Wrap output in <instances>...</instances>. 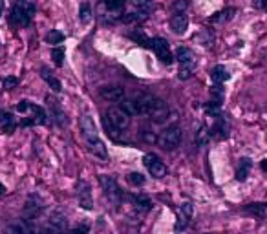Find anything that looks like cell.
<instances>
[{
	"label": "cell",
	"mask_w": 267,
	"mask_h": 234,
	"mask_svg": "<svg viewBox=\"0 0 267 234\" xmlns=\"http://www.w3.org/2000/svg\"><path fill=\"white\" fill-rule=\"evenodd\" d=\"M260 168H262V172H266L267 174V159H262V161H260Z\"/></svg>",
	"instance_id": "cell-40"
},
{
	"label": "cell",
	"mask_w": 267,
	"mask_h": 234,
	"mask_svg": "<svg viewBox=\"0 0 267 234\" xmlns=\"http://www.w3.org/2000/svg\"><path fill=\"white\" fill-rule=\"evenodd\" d=\"M51 58H53V62H55L57 66H62V62H64V48H62V46L53 48V50H51Z\"/></svg>",
	"instance_id": "cell-33"
},
{
	"label": "cell",
	"mask_w": 267,
	"mask_h": 234,
	"mask_svg": "<svg viewBox=\"0 0 267 234\" xmlns=\"http://www.w3.org/2000/svg\"><path fill=\"white\" fill-rule=\"evenodd\" d=\"M4 192H6V187H4V185L0 183V196H2V194H4Z\"/></svg>",
	"instance_id": "cell-43"
},
{
	"label": "cell",
	"mask_w": 267,
	"mask_h": 234,
	"mask_svg": "<svg viewBox=\"0 0 267 234\" xmlns=\"http://www.w3.org/2000/svg\"><path fill=\"white\" fill-rule=\"evenodd\" d=\"M154 53H156V57L163 62V64H172V60H174V55H172V51H170V46H168V42L165 39H161V37H152L150 39V46H148Z\"/></svg>",
	"instance_id": "cell-6"
},
{
	"label": "cell",
	"mask_w": 267,
	"mask_h": 234,
	"mask_svg": "<svg viewBox=\"0 0 267 234\" xmlns=\"http://www.w3.org/2000/svg\"><path fill=\"white\" fill-rule=\"evenodd\" d=\"M42 210V201L39 200V196L33 194L30 196L28 201H26V207H24V219H35V218L41 214Z\"/></svg>",
	"instance_id": "cell-14"
},
{
	"label": "cell",
	"mask_w": 267,
	"mask_h": 234,
	"mask_svg": "<svg viewBox=\"0 0 267 234\" xmlns=\"http://www.w3.org/2000/svg\"><path fill=\"white\" fill-rule=\"evenodd\" d=\"M41 77L44 79V81H46V83L50 84V88L53 90V92L59 93L60 90H62V88H60V81H59L57 77L53 75V72H51L50 68H42V70H41Z\"/></svg>",
	"instance_id": "cell-22"
},
{
	"label": "cell",
	"mask_w": 267,
	"mask_h": 234,
	"mask_svg": "<svg viewBox=\"0 0 267 234\" xmlns=\"http://www.w3.org/2000/svg\"><path fill=\"white\" fill-rule=\"evenodd\" d=\"M101 97L110 102H117V101L125 99V90L121 86H104L101 88Z\"/></svg>",
	"instance_id": "cell-15"
},
{
	"label": "cell",
	"mask_w": 267,
	"mask_h": 234,
	"mask_svg": "<svg viewBox=\"0 0 267 234\" xmlns=\"http://www.w3.org/2000/svg\"><path fill=\"white\" fill-rule=\"evenodd\" d=\"M79 126H81V132H83L86 143H92L95 139H99V132H97V126L92 121V117L81 116L79 117Z\"/></svg>",
	"instance_id": "cell-12"
},
{
	"label": "cell",
	"mask_w": 267,
	"mask_h": 234,
	"mask_svg": "<svg viewBox=\"0 0 267 234\" xmlns=\"http://www.w3.org/2000/svg\"><path fill=\"white\" fill-rule=\"evenodd\" d=\"M189 28V17L185 13H176L174 17L170 18V29L176 35H183Z\"/></svg>",
	"instance_id": "cell-16"
},
{
	"label": "cell",
	"mask_w": 267,
	"mask_h": 234,
	"mask_svg": "<svg viewBox=\"0 0 267 234\" xmlns=\"http://www.w3.org/2000/svg\"><path fill=\"white\" fill-rule=\"evenodd\" d=\"M176 58L179 62V79H189L194 66H196L192 51L189 48H178L176 50Z\"/></svg>",
	"instance_id": "cell-4"
},
{
	"label": "cell",
	"mask_w": 267,
	"mask_h": 234,
	"mask_svg": "<svg viewBox=\"0 0 267 234\" xmlns=\"http://www.w3.org/2000/svg\"><path fill=\"white\" fill-rule=\"evenodd\" d=\"M128 37H130L132 41L137 42L139 46H143V48H148V46H150V37H147L143 29H135V31H130V33H128Z\"/></svg>",
	"instance_id": "cell-26"
},
{
	"label": "cell",
	"mask_w": 267,
	"mask_h": 234,
	"mask_svg": "<svg viewBox=\"0 0 267 234\" xmlns=\"http://www.w3.org/2000/svg\"><path fill=\"white\" fill-rule=\"evenodd\" d=\"M143 165L148 168L150 176L152 177H156V179H161V177L167 176V167H165V163H163L156 154H145V156H143Z\"/></svg>",
	"instance_id": "cell-8"
},
{
	"label": "cell",
	"mask_w": 267,
	"mask_h": 234,
	"mask_svg": "<svg viewBox=\"0 0 267 234\" xmlns=\"http://www.w3.org/2000/svg\"><path fill=\"white\" fill-rule=\"evenodd\" d=\"M187 8H189V2H187V0H178V2H174L176 13H185V9Z\"/></svg>",
	"instance_id": "cell-37"
},
{
	"label": "cell",
	"mask_w": 267,
	"mask_h": 234,
	"mask_svg": "<svg viewBox=\"0 0 267 234\" xmlns=\"http://www.w3.org/2000/svg\"><path fill=\"white\" fill-rule=\"evenodd\" d=\"M35 15V6L30 0H15L13 8H11V24L24 28L31 22Z\"/></svg>",
	"instance_id": "cell-1"
},
{
	"label": "cell",
	"mask_w": 267,
	"mask_h": 234,
	"mask_svg": "<svg viewBox=\"0 0 267 234\" xmlns=\"http://www.w3.org/2000/svg\"><path fill=\"white\" fill-rule=\"evenodd\" d=\"M126 181L130 185H135V187H139V185L145 183V176L139 174V172H130V174L126 176Z\"/></svg>",
	"instance_id": "cell-34"
},
{
	"label": "cell",
	"mask_w": 267,
	"mask_h": 234,
	"mask_svg": "<svg viewBox=\"0 0 267 234\" xmlns=\"http://www.w3.org/2000/svg\"><path fill=\"white\" fill-rule=\"evenodd\" d=\"M210 135H214V137H218V139H225L227 135H229V125H227V121L223 116L216 117V125L212 126Z\"/></svg>",
	"instance_id": "cell-20"
},
{
	"label": "cell",
	"mask_w": 267,
	"mask_h": 234,
	"mask_svg": "<svg viewBox=\"0 0 267 234\" xmlns=\"http://www.w3.org/2000/svg\"><path fill=\"white\" fill-rule=\"evenodd\" d=\"M2 11H4V0H0V17H2Z\"/></svg>",
	"instance_id": "cell-42"
},
{
	"label": "cell",
	"mask_w": 267,
	"mask_h": 234,
	"mask_svg": "<svg viewBox=\"0 0 267 234\" xmlns=\"http://www.w3.org/2000/svg\"><path fill=\"white\" fill-rule=\"evenodd\" d=\"M50 234H66L68 231V219L62 212H53L48 219V229Z\"/></svg>",
	"instance_id": "cell-11"
},
{
	"label": "cell",
	"mask_w": 267,
	"mask_h": 234,
	"mask_svg": "<svg viewBox=\"0 0 267 234\" xmlns=\"http://www.w3.org/2000/svg\"><path fill=\"white\" fill-rule=\"evenodd\" d=\"M15 119H13V116L11 114H8V112H4V110H0V128L6 132V134H11L13 130H15Z\"/></svg>",
	"instance_id": "cell-24"
},
{
	"label": "cell",
	"mask_w": 267,
	"mask_h": 234,
	"mask_svg": "<svg viewBox=\"0 0 267 234\" xmlns=\"http://www.w3.org/2000/svg\"><path fill=\"white\" fill-rule=\"evenodd\" d=\"M134 201H135V207L139 210H150L152 209V201L148 196H145V194H137V196H134Z\"/></svg>",
	"instance_id": "cell-29"
},
{
	"label": "cell",
	"mask_w": 267,
	"mask_h": 234,
	"mask_svg": "<svg viewBox=\"0 0 267 234\" xmlns=\"http://www.w3.org/2000/svg\"><path fill=\"white\" fill-rule=\"evenodd\" d=\"M243 212L249 214V216L254 218H267V201H254V203H249L243 207Z\"/></svg>",
	"instance_id": "cell-17"
},
{
	"label": "cell",
	"mask_w": 267,
	"mask_h": 234,
	"mask_svg": "<svg viewBox=\"0 0 267 234\" xmlns=\"http://www.w3.org/2000/svg\"><path fill=\"white\" fill-rule=\"evenodd\" d=\"M209 137H210V130H209V126H201L200 128V132H198V135H196V143L200 145V146H203V145H207V141H209Z\"/></svg>",
	"instance_id": "cell-31"
},
{
	"label": "cell",
	"mask_w": 267,
	"mask_h": 234,
	"mask_svg": "<svg viewBox=\"0 0 267 234\" xmlns=\"http://www.w3.org/2000/svg\"><path fill=\"white\" fill-rule=\"evenodd\" d=\"M88 231H90V229H88V225H79V227H75V229H74V231H72V234H88Z\"/></svg>",
	"instance_id": "cell-39"
},
{
	"label": "cell",
	"mask_w": 267,
	"mask_h": 234,
	"mask_svg": "<svg viewBox=\"0 0 267 234\" xmlns=\"http://www.w3.org/2000/svg\"><path fill=\"white\" fill-rule=\"evenodd\" d=\"M86 146H88V150L92 152L93 156H97L99 159L108 158V150H106L104 143L101 141V139H95V141H92V143H86Z\"/></svg>",
	"instance_id": "cell-23"
},
{
	"label": "cell",
	"mask_w": 267,
	"mask_h": 234,
	"mask_svg": "<svg viewBox=\"0 0 267 234\" xmlns=\"http://www.w3.org/2000/svg\"><path fill=\"white\" fill-rule=\"evenodd\" d=\"M62 41H64V35L60 33V31H57V29H51L46 35V42L48 44H60Z\"/></svg>",
	"instance_id": "cell-32"
},
{
	"label": "cell",
	"mask_w": 267,
	"mask_h": 234,
	"mask_svg": "<svg viewBox=\"0 0 267 234\" xmlns=\"http://www.w3.org/2000/svg\"><path fill=\"white\" fill-rule=\"evenodd\" d=\"M148 117H150L152 123H156V125H163V123H167L168 117H170V108H168V104L165 102V101H161L156 97L154 104L150 106Z\"/></svg>",
	"instance_id": "cell-9"
},
{
	"label": "cell",
	"mask_w": 267,
	"mask_h": 234,
	"mask_svg": "<svg viewBox=\"0 0 267 234\" xmlns=\"http://www.w3.org/2000/svg\"><path fill=\"white\" fill-rule=\"evenodd\" d=\"M234 13H236V9L234 8H227L223 9V11H220V13H216L214 17H210V22H214V24H222V22H227V20H231V18L234 17Z\"/></svg>",
	"instance_id": "cell-27"
},
{
	"label": "cell",
	"mask_w": 267,
	"mask_h": 234,
	"mask_svg": "<svg viewBox=\"0 0 267 234\" xmlns=\"http://www.w3.org/2000/svg\"><path fill=\"white\" fill-rule=\"evenodd\" d=\"M126 0H103V4L108 9H121L125 6Z\"/></svg>",
	"instance_id": "cell-35"
},
{
	"label": "cell",
	"mask_w": 267,
	"mask_h": 234,
	"mask_svg": "<svg viewBox=\"0 0 267 234\" xmlns=\"http://www.w3.org/2000/svg\"><path fill=\"white\" fill-rule=\"evenodd\" d=\"M37 231H39V227L33 223V219H20L8 227L9 234H35Z\"/></svg>",
	"instance_id": "cell-13"
},
{
	"label": "cell",
	"mask_w": 267,
	"mask_h": 234,
	"mask_svg": "<svg viewBox=\"0 0 267 234\" xmlns=\"http://www.w3.org/2000/svg\"><path fill=\"white\" fill-rule=\"evenodd\" d=\"M179 143H181V128L178 125L167 126L158 135V145L161 148H165V150H174V148L179 146Z\"/></svg>",
	"instance_id": "cell-2"
},
{
	"label": "cell",
	"mask_w": 267,
	"mask_h": 234,
	"mask_svg": "<svg viewBox=\"0 0 267 234\" xmlns=\"http://www.w3.org/2000/svg\"><path fill=\"white\" fill-rule=\"evenodd\" d=\"M48 106H50V112H51V117L55 119V123L57 125H66L68 119H66V114L62 112V108H60V104H59L57 101L53 99V97H48Z\"/></svg>",
	"instance_id": "cell-19"
},
{
	"label": "cell",
	"mask_w": 267,
	"mask_h": 234,
	"mask_svg": "<svg viewBox=\"0 0 267 234\" xmlns=\"http://www.w3.org/2000/svg\"><path fill=\"white\" fill-rule=\"evenodd\" d=\"M77 200L79 205L84 210H92L93 209V198H92V189L86 181H79L77 183Z\"/></svg>",
	"instance_id": "cell-10"
},
{
	"label": "cell",
	"mask_w": 267,
	"mask_h": 234,
	"mask_svg": "<svg viewBox=\"0 0 267 234\" xmlns=\"http://www.w3.org/2000/svg\"><path fill=\"white\" fill-rule=\"evenodd\" d=\"M106 121L114 128L125 132L126 128L130 126V114L126 110L121 108V106H110L108 112H106Z\"/></svg>",
	"instance_id": "cell-5"
},
{
	"label": "cell",
	"mask_w": 267,
	"mask_h": 234,
	"mask_svg": "<svg viewBox=\"0 0 267 234\" xmlns=\"http://www.w3.org/2000/svg\"><path fill=\"white\" fill-rule=\"evenodd\" d=\"M229 72L225 70V66H214L212 70H210V79L214 81L216 84H222L225 83V81H229Z\"/></svg>",
	"instance_id": "cell-25"
},
{
	"label": "cell",
	"mask_w": 267,
	"mask_h": 234,
	"mask_svg": "<svg viewBox=\"0 0 267 234\" xmlns=\"http://www.w3.org/2000/svg\"><path fill=\"white\" fill-rule=\"evenodd\" d=\"M191 218H192V203L191 201H185V203L179 205V219H178V223H176V229H178V231L185 229L187 223L191 221Z\"/></svg>",
	"instance_id": "cell-18"
},
{
	"label": "cell",
	"mask_w": 267,
	"mask_h": 234,
	"mask_svg": "<svg viewBox=\"0 0 267 234\" xmlns=\"http://www.w3.org/2000/svg\"><path fill=\"white\" fill-rule=\"evenodd\" d=\"M251 168H252V161L249 158H242L240 163H238V168H236V179L238 181H245L247 176H249Z\"/></svg>",
	"instance_id": "cell-21"
},
{
	"label": "cell",
	"mask_w": 267,
	"mask_h": 234,
	"mask_svg": "<svg viewBox=\"0 0 267 234\" xmlns=\"http://www.w3.org/2000/svg\"><path fill=\"white\" fill-rule=\"evenodd\" d=\"M99 183H101V189H103V192L104 196L108 198V201L117 207L119 203H121V189H119V185L117 181L112 177V176H99Z\"/></svg>",
	"instance_id": "cell-3"
},
{
	"label": "cell",
	"mask_w": 267,
	"mask_h": 234,
	"mask_svg": "<svg viewBox=\"0 0 267 234\" xmlns=\"http://www.w3.org/2000/svg\"><path fill=\"white\" fill-rule=\"evenodd\" d=\"M134 8L137 9V11H141V13H152L154 9H156V4L152 2V0H132Z\"/></svg>",
	"instance_id": "cell-28"
},
{
	"label": "cell",
	"mask_w": 267,
	"mask_h": 234,
	"mask_svg": "<svg viewBox=\"0 0 267 234\" xmlns=\"http://www.w3.org/2000/svg\"><path fill=\"white\" fill-rule=\"evenodd\" d=\"M18 84V79L17 77H6V79H4V88H6V90H13V88H15V86H17Z\"/></svg>",
	"instance_id": "cell-36"
},
{
	"label": "cell",
	"mask_w": 267,
	"mask_h": 234,
	"mask_svg": "<svg viewBox=\"0 0 267 234\" xmlns=\"http://www.w3.org/2000/svg\"><path fill=\"white\" fill-rule=\"evenodd\" d=\"M79 18H81L83 24L90 22V18H92V8H90L88 2H83V4L79 6Z\"/></svg>",
	"instance_id": "cell-30"
},
{
	"label": "cell",
	"mask_w": 267,
	"mask_h": 234,
	"mask_svg": "<svg viewBox=\"0 0 267 234\" xmlns=\"http://www.w3.org/2000/svg\"><path fill=\"white\" fill-rule=\"evenodd\" d=\"M17 110L20 114H30L28 117L33 121L35 125H44L46 123V112L39 104H33L30 101H20L17 104Z\"/></svg>",
	"instance_id": "cell-7"
},
{
	"label": "cell",
	"mask_w": 267,
	"mask_h": 234,
	"mask_svg": "<svg viewBox=\"0 0 267 234\" xmlns=\"http://www.w3.org/2000/svg\"><path fill=\"white\" fill-rule=\"evenodd\" d=\"M258 4L262 8H267V0H258Z\"/></svg>",
	"instance_id": "cell-41"
},
{
	"label": "cell",
	"mask_w": 267,
	"mask_h": 234,
	"mask_svg": "<svg viewBox=\"0 0 267 234\" xmlns=\"http://www.w3.org/2000/svg\"><path fill=\"white\" fill-rule=\"evenodd\" d=\"M143 137H145V141H148V143H158V137H156V135H154V132H152V130H148V128L143 132Z\"/></svg>",
	"instance_id": "cell-38"
}]
</instances>
